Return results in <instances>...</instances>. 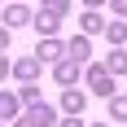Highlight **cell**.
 I'll return each mask as SVG.
<instances>
[{"label":"cell","instance_id":"cell-1","mask_svg":"<svg viewBox=\"0 0 127 127\" xmlns=\"http://www.w3.org/2000/svg\"><path fill=\"white\" fill-rule=\"evenodd\" d=\"M4 22H9V26H22V22H26V9H22V4L4 9Z\"/></svg>","mask_w":127,"mask_h":127},{"label":"cell","instance_id":"cell-2","mask_svg":"<svg viewBox=\"0 0 127 127\" xmlns=\"http://www.w3.org/2000/svg\"><path fill=\"white\" fill-rule=\"evenodd\" d=\"M70 53H75L79 62H83V57H88V39H75V44H70Z\"/></svg>","mask_w":127,"mask_h":127},{"label":"cell","instance_id":"cell-3","mask_svg":"<svg viewBox=\"0 0 127 127\" xmlns=\"http://www.w3.org/2000/svg\"><path fill=\"white\" fill-rule=\"evenodd\" d=\"M110 70H127V53H114L110 57Z\"/></svg>","mask_w":127,"mask_h":127}]
</instances>
